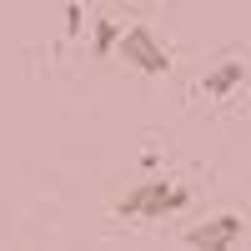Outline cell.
<instances>
[{"label": "cell", "instance_id": "2", "mask_svg": "<svg viewBox=\"0 0 251 251\" xmlns=\"http://www.w3.org/2000/svg\"><path fill=\"white\" fill-rule=\"evenodd\" d=\"M121 60L141 75H166L171 71V50L151 35V25H121V40H116Z\"/></svg>", "mask_w": 251, "mask_h": 251}, {"label": "cell", "instance_id": "6", "mask_svg": "<svg viewBox=\"0 0 251 251\" xmlns=\"http://www.w3.org/2000/svg\"><path fill=\"white\" fill-rule=\"evenodd\" d=\"M66 30L80 35V5H66Z\"/></svg>", "mask_w": 251, "mask_h": 251}, {"label": "cell", "instance_id": "1", "mask_svg": "<svg viewBox=\"0 0 251 251\" xmlns=\"http://www.w3.org/2000/svg\"><path fill=\"white\" fill-rule=\"evenodd\" d=\"M191 201V191L176 181H141L131 186L121 201H116V216H141V221H166L171 211H181V206Z\"/></svg>", "mask_w": 251, "mask_h": 251}, {"label": "cell", "instance_id": "3", "mask_svg": "<svg viewBox=\"0 0 251 251\" xmlns=\"http://www.w3.org/2000/svg\"><path fill=\"white\" fill-rule=\"evenodd\" d=\"M241 216H211V221H201V226H191L186 231V246H196V251H226V246H236L241 241Z\"/></svg>", "mask_w": 251, "mask_h": 251}, {"label": "cell", "instance_id": "4", "mask_svg": "<svg viewBox=\"0 0 251 251\" xmlns=\"http://www.w3.org/2000/svg\"><path fill=\"white\" fill-rule=\"evenodd\" d=\"M241 80H246V66H241V60H221L211 75H201V91H206V96H231Z\"/></svg>", "mask_w": 251, "mask_h": 251}, {"label": "cell", "instance_id": "5", "mask_svg": "<svg viewBox=\"0 0 251 251\" xmlns=\"http://www.w3.org/2000/svg\"><path fill=\"white\" fill-rule=\"evenodd\" d=\"M116 40H121V25H116V20H96V40H91L96 60H106V55L116 50Z\"/></svg>", "mask_w": 251, "mask_h": 251}]
</instances>
